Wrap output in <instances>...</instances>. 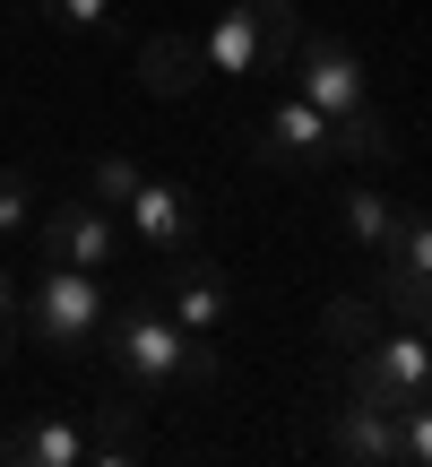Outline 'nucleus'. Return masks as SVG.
I'll use <instances>...</instances> for the list:
<instances>
[{
    "label": "nucleus",
    "mask_w": 432,
    "mask_h": 467,
    "mask_svg": "<svg viewBox=\"0 0 432 467\" xmlns=\"http://www.w3.org/2000/svg\"><path fill=\"white\" fill-rule=\"evenodd\" d=\"M96 347L113 355L121 389H200V381H216V347L190 337L165 303H121V312H104Z\"/></svg>",
    "instance_id": "nucleus-1"
},
{
    "label": "nucleus",
    "mask_w": 432,
    "mask_h": 467,
    "mask_svg": "<svg viewBox=\"0 0 432 467\" xmlns=\"http://www.w3.org/2000/svg\"><path fill=\"white\" fill-rule=\"evenodd\" d=\"M26 329L44 337L52 355H87L104 337V285H96V268L44 260V285L26 295Z\"/></svg>",
    "instance_id": "nucleus-2"
},
{
    "label": "nucleus",
    "mask_w": 432,
    "mask_h": 467,
    "mask_svg": "<svg viewBox=\"0 0 432 467\" xmlns=\"http://www.w3.org/2000/svg\"><path fill=\"white\" fill-rule=\"evenodd\" d=\"M346 389H364V399H381V407H406V399H424L432 389V337L424 329H381L364 355H346Z\"/></svg>",
    "instance_id": "nucleus-3"
},
{
    "label": "nucleus",
    "mask_w": 432,
    "mask_h": 467,
    "mask_svg": "<svg viewBox=\"0 0 432 467\" xmlns=\"http://www.w3.org/2000/svg\"><path fill=\"white\" fill-rule=\"evenodd\" d=\"M35 234H44V260H61V268H113V251H121V225H113V208L87 191V200H52V208H35Z\"/></svg>",
    "instance_id": "nucleus-4"
},
{
    "label": "nucleus",
    "mask_w": 432,
    "mask_h": 467,
    "mask_svg": "<svg viewBox=\"0 0 432 467\" xmlns=\"http://www.w3.org/2000/svg\"><path fill=\"white\" fill-rule=\"evenodd\" d=\"M294 96L320 104V113H355V104H372V78H364V52L346 44V35H303L294 44Z\"/></svg>",
    "instance_id": "nucleus-5"
},
{
    "label": "nucleus",
    "mask_w": 432,
    "mask_h": 467,
    "mask_svg": "<svg viewBox=\"0 0 432 467\" xmlns=\"http://www.w3.org/2000/svg\"><path fill=\"white\" fill-rule=\"evenodd\" d=\"M251 156H260V165H285V173L329 165V113L303 104V96H277L260 121H251Z\"/></svg>",
    "instance_id": "nucleus-6"
},
{
    "label": "nucleus",
    "mask_w": 432,
    "mask_h": 467,
    "mask_svg": "<svg viewBox=\"0 0 432 467\" xmlns=\"http://www.w3.org/2000/svg\"><path fill=\"white\" fill-rule=\"evenodd\" d=\"M121 217H130V234L148 251H173V260L200 243V208H190V191L165 182V173H139V191L121 200Z\"/></svg>",
    "instance_id": "nucleus-7"
},
{
    "label": "nucleus",
    "mask_w": 432,
    "mask_h": 467,
    "mask_svg": "<svg viewBox=\"0 0 432 467\" xmlns=\"http://www.w3.org/2000/svg\"><path fill=\"white\" fill-rule=\"evenodd\" d=\"M329 451L337 459H364V467H398V407L346 389V407L329 416Z\"/></svg>",
    "instance_id": "nucleus-8"
},
{
    "label": "nucleus",
    "mask_w": 432,
    "mask_h": 467,
    "mask_svg": "<svg viewBox=\"0 0 432 467\" xmlns=\"http://www.w3.org/2000/svg\"><path fill=\"white\" fill-rule=\"evenodd\" d=\"M165 285H173V295H165V312L182 320L190 337H216V329H225V312H233V277H225L216 260H182Z\"/></svg>",
    "instance_id": "nucleus-9"
},
{
    "label": "nucleus",
    "mask_w": 432,
    "mask_h": 467,
    "mask_svg": "<svg viewBox=\"0 0 432 467\" xmlns=\"http://www.w3.org/2000/svg\"><path fill=\"white\" fill-rule=\"evenodd\" d=\"M200 69L208 78H251V69H260V0H233L200 35Z\"/></svg>",
    "instance_id": "nucleus-10"
},
{
    "label": "nucleus",
    "mask_w": 432,
    "mask_h": 467,
    "mask_svg": "<svg viewBox=\"0 0 432 467\" xmlns=\"http://www.w3.org/2000/svg\"><path fill=\"white\" fill-rule=\"evenodd\" d=\"M329 156H346V165L381 173V165H398V130L381 121V104H355V113L329 121Z\"/></svg>",
    "instance_id": "nucleus-11"
},
{
    "label": "nucleus",
    "mask_w": 432,
    "mask_h": 467,
    "mask_svg": "<svg viewBox=\"0 0 432 467\" xmlns=\"http://www.w3.org/2000/svg\"><path fill=\"white\" fill-rule=\"evenodd\" d=\"M139 78H148V96H190V87L208 78L200 44H190V35H148V44H139Z\"/></svg>",
    "instance_id": "nucleus-12"
},
{
    "label": "nucleus",
    "mask_w": 432,
    "mask_h": 467,
    "mask_svg": "<svg viewBox=\"0 0 432 467\" xmlns=\"http://www.w3.org/2000/svg\"><path fill=\"white\" fill-rule=\"evenodd\" d=\"M139 441H148V416H139V399H104L96 416H87V459H96V467L139 459Z\"/></svg>",
    "instance_id": "nucleus-13"
},
{
    "label": "nucleus",
    "mask_w": 432,
    "mask_h": 467,
    "mask_svg": "<svg viewBox=\"0 0 432 467\" xmlns=\"http://www.w3.org/2000/svg\"><path fill=\"white\" fill-rule=\"evenodd\" d=\"M9 459L17 467H78L87 459V424H61V416H35L9 433Z\"/></svg>",
    "instance_id": "nucleus-14"
},
{
    "label": "nucleus",
    "mask_w": 432,
    "mask_h": 467,
    "mask_svg": "<svg viewBox=\"0 0 432 467\" xmlns=\"http://www.w3.org/2000/svg\"><path fill=\"white\" fill-rule=\"evenodd\" d=\"M337 217H346V234H355V243L389 251V234H398V200H389V191H372V182H346Z\"/></svg>",
    "instance_id": "nucleus-15"
},
{
    "label": "nucleus",
    "mask_w": 432,
    "mask_h": 467,
    "mask_svg": "<svg viewBox=\"0 0 432 467\" xmlns=\"http://www.w3.org/2000/svg\"><path fill=\"white\" fill-rule=\"evenodd\" d=\"M320 337H329V347H337V355H364V347H372V337H381V312H372V303H364V295H337V303H329V312H320Z\"/></svg>",
    "instance_id": "nucleus-16"
},
{
    "label": "nucleus",
    "mask_w": 432,
    "mask_h": 467,
    "mask_svg": "<svg viewBox=\"0 0 432 467\" xmlns=\"http://www.w3.org/2000/svg\"><path fill=\"white\" fill-rule=\"evenodd\" d=\"M381 268H406V277H432V208H398V234H389Z\"/></svg>",
    "instance_id": "nucleus-17"
},
{
    "label": "nucleus",
    "mask_w": 432,
    "mask_h": 467,
    "mask_svg": "<svg viewBox=\"0 0 432 467\" xmlns=\"http://www.w3.org/2000/svg\"><path fill=\"white\" fill-rule=\"evenodd\" d=\"M381 312L398 329H424L432 320V277H406V268H381Z\"/></svg>",
    "instance_id": "nucleus-18"
},
{
    "label": "nucleus",
    "mask_w": 432,
    "mask_h": 467,
    "mask_svg": "<svg viewBox=\"0 0 432 467\" xmlns=\"http://www.w3.org/2000/svg\"><path fill=\"white\" fill-rule=\"evenodd\" d=\"M294 44H303V26H294V0H260V69L294 61Z\"/></svg>",
    "instance_id": "nucleus-19"
},
{
    "label": "nucleus",
    "mask_w": 432,
    "mask_h": 467,
    "mask_svg": "<svg viewBox=\"0 0 432 467\" xmlns=\"http://www.w3.org/2000/svg\"><path fill=\"white\" fill-rule=\"evenodd\" d=\"M44 17L69 35H121V0H44Z\"/></svg>",
    "instance_id": "nucleus-20"
},
{
    "label": "nucleus",
    "mask_w": 432,
    "mask_h": 467,
    "mask_svg": "<svg viewBox=\"0 0 432 467\" xmlns=\"http://www.w3.org/2000/svg\"><path fill=\"white\" fill-rule=\"evenodd\" d=\"M398 459L432 467V389H424V399H406V407H398Z\"/></svg>",
    "instance_id": "nucleus-21"
},
{
    "label": "nucleus",
    "mask_w": 432,
    "mask_h": 467,
    "mask_svg": "<svg viewBox=\"0 0 432 467\" xmlns=\"http://www.w3.org/2000/svg\"><path fill=\"white\" fill-rule=\"evenodd\" d=\"M139 173H148L139 156H96V173H87V182H96V200H104V208H121V200L139 191Z\"/></svg>",
    "instance_id": "nucleus-22"
},
{
    "label": "nucleus",
    "mask_w": 432,
    "mask_h": 467,
    "mask_svg": "<svg viewBox=\"0 0 432 467\" xmlns=\"http://www.w3.org/2000/svg\"><path fill=\"white\" fill-rule=\"evenodd\" d=\"M35 225V182L17 165H0V234H26Z\"/></svg>",
    "instance_id": "nucleus-23"
},
{
    "label": "nucleus",
    "mask_w": 432,
    "mask_h": 467,
    "mask_svg": "<svg viewBox=\"0 0 432 467\" xmlns=\"http://www.w3.org/2000/svg\"><path fill=\"white\" fill-rule=\"evenodd\" d=\"M17 355V285H9V268H0V364Z\"/></svg>",
    "instance_id": "nucleus-24"
},
{
    "label": "nucleus",
    "mask_w": 432,
    "mask_h": 467,
    "mask_svg": "<svg viewBox=\"0 0 432 467\" xmlns=\"http://www.w3.org/2000/svg\"><path fill=\"white\" fill-rule=\"evenodd\" d=\"M424 337H432V320H424Z\"/></svg>",
    "instance_id": "nucleus-25"
}]
</instances>
